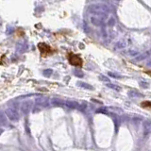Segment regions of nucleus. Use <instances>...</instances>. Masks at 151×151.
Listing matches in <instances>:
<instances>
[{"instance_id": "obj_1", "label": "nucleus", "mask_w": 151, "mask_h": 151, "mask_svg": "<svg viewBox=\"0 0 151 151\" xmlns=\"http://www.w3.org/2000/svg\"><path fill=\"white\" fill-rule=\"evenodd\" d=\"M67 59H68V61H69L70 64L73 65V66L82 67V65H83V60L78 55L74 54L73 52L67 53Z\"/></svg>"}, {"instance_id": "obj_2", "label": "nucleus", "mask_w": 151, "mask_h": 151, "mask_svg": "<svg viewBox=\"0 0 151 151\" xmlns=\"http://www.w3.org/2000/svg\"><path fill=\"white\" fill-rule=\"evenodd\" d=\"M38 48H39L40 52H41V55L43 57H47L49 55L53 54L54 50L51 48V46H49L48 44L44 43H40L38 44Z\"/></svg>"}, {"instance_id": "obj_3", "label": "nucleus", "mask_w": 151, "mask_h": 151, "mask_svg": "<svg viewBox=\"0 0 151 151\" xmlns=\"http://www.w3.org/2000/svg\"><path fill=\"white\" fill-rule=\"evenodd\" d=\"M141 107L144 109H151V101L149 100H146L141 103Z\"/></svg>"}, {"instance_id": "obj_4", "label": "nucleus", "mask_w": 151, "mask_h": 151, "mask_svg": "<svg viewBox=\"0 0 151 151\" xmlns=\"http://www.w3.org/2000/svg\"><path fill=\"white\" fill-rule=\"evenodd\" d=\"M147 73L148 74V75H150V76H151V72H147Z\"/></svg>"}]
</instances>
